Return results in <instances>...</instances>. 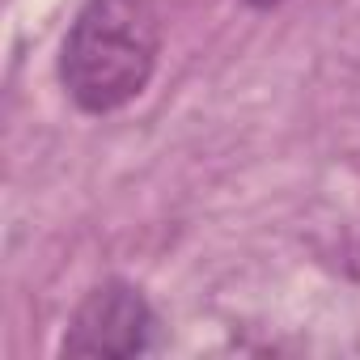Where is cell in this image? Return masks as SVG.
<instances>
[{
	"mask_svg": "<svg viewBox=\"0 0 360 360\" xmlns=\"http://www.w3.org/2000/svg\"><path fill=\"white\" fill-rule=\"evenodd\" d=\"M153 309L140 288L123 280L98 284L72 314L60 343L64 356H140L153 347Z\"/></svg>",
	"mask_w": 360,
	"mask_h": 360,
	"instance_id": "cell-2",
	"label": "cell"
},
{
	"mask_svg": "<svg viewBox=\"0 0 360 360\" xmlns=\"http://www.w3.org/2000/svg\"><path fill=\"white\" fill-rule=\"evenodd\" d=\"M246 5H255V9H271V5H280V0H246Z\"/></svg>",
	"mask_w": 360,
	"mask_h": 360,
	"instance_id": "cell-3",
	"label": "cell"
},
{
	"mask_svg": "<svg viewBox=\"0 0 360 360\" xmlns=\"http://www.w3.org/2000/svg\"><path fill=\"white\" fill-rule=\"evenodd\" d=\"M157 51V0H85L60 47V85L85 115H110L144 94Z\"/></svg>",
	"mask_w": 360,
	"mask_h": 360,
	"instance_id": "cell-1",
	"label": "cell"
}]
</instances>
